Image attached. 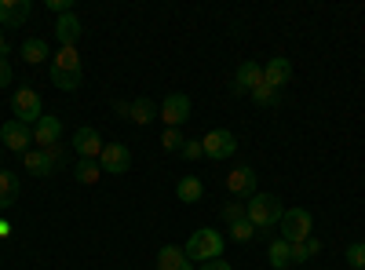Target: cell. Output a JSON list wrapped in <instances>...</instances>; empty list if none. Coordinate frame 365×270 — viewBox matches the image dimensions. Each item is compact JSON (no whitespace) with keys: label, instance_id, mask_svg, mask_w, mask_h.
<instances>
[{"label":"cell","instance_id":"d6986e66","mask_svg":"<svg viewBox=\"0 0 365 270\" xmlns=\"http://www.w3.org/2000/svg\"><path fill=\"white\" fill-rule=\"evenodd\" d=\"M22 63H29V66H37V63H48L51 58V51H48V41H41V37H29V41H22Z\"/></svg>","mask_w":365,"mask_h":270},{"label":"cell","instance_id":"7a4b0ae2","mask_svg":"<svg viewBox=\"0 0 365 270\" xmlns=\"http://www.w3.org/2000/svg\"><path fill=\"white\" fill-rule=\"evenodd\" d=\"M245 216L256 230H270V227H278L282 216H285V204L282 197H274V194H252L245 201Z\"/></svg>","mask_w":365,"mask_h":270},{"label":"cell","instance_id":"30bf717a","mask_svg":"<svg viewBox=\"0 0 365 270\" xmlns=\"http://www.w3.org/2000/svg\"><path fill=\"white\" fill-rule=\"evenodd\" d=\"M227 190H230L234 197H245V201H249V197L256 194V172H252L249 165L227 172Z\"/></svg>","mask_w":365,"mask_h":270},{"label":"cell","instance_id":"2e32d148","mask_svg":"<svg viewBox=\"0 0 365 270\" xmlns=\"http://www.w3.org/2000/svg\"><path fill=\"white\" fill-rule=\"evenodd\" d=\"M158 270H194V263L187 259V252L179 245H165L158 252Z\"/></svg>","mask_w":365,"mask_h":270},{"label":"cell","instance_id":"484cf974","mask_svg":"<svg viewBox=\"0 0 365 270\" xmlns=\"http://www.w3.org/2000/svg\"><path fill=\"white\" fill-rule=\"evenodd\" d=\"M252 103H256V106H274V103H278V88H270V84L263 81L256 92H252Z\"/></svg>","mask_w":365,"mask_h":270},{"label":"cell","instance_id":"3957f363","mask_svg":"<svg viewBox=\"0 0 365 270\" xmlns=\"http://www.w3.org/2000/svg\"><path fill=\"white\" fill-rule=\"evenodd\" d=\"M278 230H282L278 237H285L289 245H303L311 237V230H314V216L307 212V208H285Z\"/></svg>","mask_w":365,"mask_h":270},{"label":"cell","instance_id":"7402d4cb","mask_svg":"<svg viewBox=\"0 0 365 270\" xmlns=\"http://www.w3.org/2000/svg\"><path fill=\"white\" fill-rule=\"evenodd\" d=\"M22 165H26L29 172H37L41 179H48V175L55 172V165L48 161V154H44V150H26V154H22Z\"/></svg>","mask_w":365,"mask_h":270},{"label":"cell","instance_id":"9a60e30c","mask_svg":"<svg viewBox=\"0 0 365 270\" xmlns=\"http://www.w3.org/2000/svg\"><path fill=\"white\" fill-rule=\"evenodd\" d=\"M29 0H0V22H4L8 29H15V26H22L26 19H29Z\"/></svg>","mask_w":365,"mask_h":270},{"label":"cell","instance_id":"44dd1931","mask_svg":"<svg viewBox=\"0 0 365 270\" xmlns=\"http://www.w3.org/2000/svg\"><path fill=\"white\" fill-rule=\"evenodd\" d=\"M154 113H158V106H154V99H135V103H128V121L132 125H150L154 121Z\"/></svg>","mask_w":365,"mask_h":270},{"label":"cell","instance_id":"7c38bea8","mask_svg":"<svg viewBox=\"0 0 365 270\" xmlns=\"http://www.w3.org/2000/svg\"><path fill=\"white\" fill-rule=\"evenodd\" d=\"M259 84H263V66L252 63V58H245V63L237 66V73H234V88H237V92H245V95H252Z\"/></svg>","mask_w":365,"mask_h":270},{"label":"cell","instance_id":"e575fe53","mask_svg":"<svg viewBox=\"0 0 365 270\" xmlns=\"http://www.w3.org/2000/svg\"><path fill=\"white\" fill-rule=\"evenodd\" d=\"M197 270H234V263H227V259H212V263H201Z\"/></svg>","mask_w":365,"mask_h":270},{"label":"cell","instance_id":"8fae6325","mask_svg":"<svg viewBox=\"0 0 365 270\" xmlns=\"http://www.w3.org/2000/svg\"><path fill=\"white\" fill-rule=\"evenodd\" d=\"M34 142H37V150H48L55 142H63V121H58V117H41V121L34 125Z\"/></svg>","mask_w":365,"mask_h":270},{"label":"cell","instance_id":"52a82bcc","mask_svg":"<svg viewBox=\"0 0 365 270\" xmlns=\"http://www.w3.org/2000/svg\"><path fill=\"white\" fill-rule=\"evenodd\" d=\"M0 142H4L11 154H26V150H34V128L11 117V121L0 125Z\"/></svg>","mask_w":365,"mask_h":270},{"label":"cell","instance_id":"4fadbf2b","mask_svg":"<svg viewBox=\"0 0 365 270\" xmlns=\"http://www.w3.org/2000/svg\"><path fill=\"white\" fill-rule=\"evenodd\" d=\"M263 81L270 84V88H285L289 81H292V63L285 55H274L270 63L263 66Z\"/></svg>","mask_w":365,"mask_h":270},{"label":"cell","instance_id":"ac0fdd59","mask_svg":"<svg viewBox=\"0 0 365 270\" xmlns=\"http://www.w3.org/2000/svg\"><path fill=\"white\" fill-rule=\"evenodd\" d=\"M267 259L274 270H289L292 266V245L285 242V237H274V242L267 245Z\"/></svg>","mask_w":365,"mask_h":270},{"label":"cell","instance_id":"5bb4252c","mask_svg":"<svg viewBox=\"0 0 365 270\" xmlns=\"http://www.w3.org/2000/svg\"><path fill=\"white\" fill-rule=\"evenodd\" d=\"M81 33H84V26H81L77 15H63V19L55 22V37H58V44H63V48H77Z\"/></svg>","mask_w":365,"mask_h":270},{"label":"cell","instance_id":"1f68e13d","mask_svg":"<svg viewBox=\"0 0 365 270\" xmlns=\"http://www.w3.org/2000/svg\"><path fill=\"white\" fill-rule=\"evenodd\" d=\"M44 154H48V161H51V165H63L66 150H63V142H55V146H48V150H44Z\"/></svg>","mask_w":365,"mask_h":270},{"label":"cell","instance_id":"83f0119b","mask_svg":"<svg viewBox=\"0 0 365 270\" xmlns=\"http://www.w3.org/2000/svg\"><path fill=\"white\" fill-rule=\"evenodd\" d=\"M230 237H234L237 245H241V242H252V237H256V227H252L249 219H241V223L230 227Z\"/></svg>","mask_w":365,"mask_h":270},{"label":"cell","instance_id":"e0dca14e","mask_svg":"<svg viewBox=\"0 0 365 270\" xmlns=\"http://www.w3.org/2000/svg\"><path fill=\"white\" fill-rule=\"evenodd\" d=\"M175 197L182 201V204H197L201 197H205V183L197 175H182L179 183H175Z\"/></svg>","mask_w":365,"mask_h":270},{"label":"cell","instance_id":"f546056e","mask_svg":"<svg viewBox=\"0 0 365 270\" xmlns=\"http://www.w3.org/2000/svg\"><path fill=\"white\" fill-rule=\"evenodd\" d=\"M179 154L187 157V161H201V157H205V146H201V139H187V142H182V150H179Z\"/></svg>","mask_w":365,"mask_h":270},{"label":"cell","instance_id":"8d00e7d4","mask_svg":"<svg viewBox=\"0 0 365 270\" xmlns=\"http://www.w3.org/2000/svg\"><path fill=\"white\" fill-rule=\"evenodd\" d=\"M4 237H11V223H8V219H0V242H4Z\"/></svg>","mask_w":365,"mask_h":270},{"label":"cell","instance_id":"d590c367","mask_svg":"<svg viewBox=\"0 0 365 270\" xmlns=\"http://www.w3.org/2000/svg\"><path fill=\"white\" fill-rule=\"evenodd\" d=\"M307 252H311V256H318V252H322V242H318V237H314V234L307 237Z\"/></svg>","mask_w":365,"mask_h":270},{"label":"cell","instance_id":"74e56055","mask_svg":"<svg viewBox=\"0 0 365 270\" xmlns=\"http://www.w3.org/2000/svg\"><path fill=\"white\" fill-rule=\"evenodd\" d=\"M0 55L8 58V37H4V33H0Z\"/></svg>","mask_w":365,"mask_h":270},{"label":"cell","instance_id":"5b68a950","mask_svg":"<svg viewBox=\"0 0 365 270\" xmlns=\"http://www.w3.org/2000/svg\"><path fill=\"white\" fill-rule=\"evenodd\" d=\"M158 117L165 121V128H182V125L190 121V99L182 95V92L165 95V103L158 106Z\"/></svg>","mask_w":365,"mask_h":270},{"label":"cell","instance_id":"277c9868","mask_svg":"<svg viewBox=\"0 0 365 270\" xmlns=\"http://www.w3.org/2000/svg\"><path fill=\"white\" fill-rule=\"evenodd\" d=\"M11 113H15V121H22V125L34 128L41 117H44V103H41V95H37V88H15Z\"/></svg>","mask_w":365,"mask_h":270},{"label":"cell","instance_id":"8992f818","mask_svg":"<svg viewBox=\"0 0 365 270\" xmlns=\"http://www.w3.org/2000/svg\"><path fill=\"white\" fill-rule=\"evenodd\" d=\"M201 146H205V157L227 161V157H234V150H237V135L227 132V128H212V132L201 139Z\"/></svg>","mask_w":365,"mask_h":270},{"label":"cell","instance_id":"6da1fadb","mask_svg":"<svg viewBox=\"0 0 365 270\" xmlns=\"http://www.w3.org/2000/svg\"><path fill=\"white\" fill-rule=\"evenodd\" d=\"M223 234L220 230H212V227H201L187 237V245H182V252H187L190 263H212V259H223Z\"/></svg>","mask_w":365,"mask_h":270},{"label":"cell","instance_id":"d6a6232c","mask_svg":"<svg viewBox=\"0 0 365 270\" xmlns=\"http://www.w3.org/2000/svg\"><path fill=\"white\" fill-rule=\"evenodd\" d=\"M11 77H15V73H11V63H8L4 55H0V88H8V84H11Z\"/></svg>","mask_w":365,"mask_h":270},{"label":"cell","instance_id":"4dcf8cb0","mask_svg":"<svg viewBox=\"0 0 365 270\" xmlns=\"http://www.w3.org/2000/svg\"><path fill=\"white\" fill-rule=\"evenodd\" d=\"M48 8L63 19V15H73V0H48Z\"/></svg>","mask_w":365,"mask_h":270},{"label":"cell","instance_id":"ba28073f","mask_svg":"<svg viewBox=\"0 0 365 270\" xmlns=\"http://www.w3.org/2000/svg\"><path fill=\"white\" fill-rule=\"evenodd\" d=\"M99 168L110 175H125L132 168V150L125 142H106L103 154H99Z\"/></svg>","mask_w":365,"mask_h":270},{"label":"cell","instance_id":"ffe728a7","mask_svg":"<svg viewBox=\"0 0 365 270\" xmlns=\"http://www.w3.org/2000/svg\"><path fill=\"white\" fill-rule=\"evenodd\" d=\"M51 70L81 77V55H77V48H58V55L51 58Z\"/></svg>","mask_w":365,"mask_h":270},{"label":"cell","instance_id":"cb8c5ba5","mask_svg":"<svg viewBox=\"0 0 365 270\" xmlns=\"http://www.w3.org/2000/svg\"><path fill=\"white\" fill-rule=\"evenodd\" d=\"M73 179H77L81 187H96L99 179H103L99 161H77V165H73Z\"/></svg>","mask_w":365,"mask_h":270},{"label":"cell","instance_id":"603a6c76","mask_svg":"<svg viewBox=\"0 0 365 270\" xmlns=\"http://www.w3.org/2000/svg\"><path fill=\"white\" fill-rule=\"evenodd\" d=\"M15 197H19V175L0 168V212H4L8 204H15Z\"/></svg>","mask_w":365,"mask_h":270},{"label":"cell","instance_id":"f1b7e54d","mask_svg":"<svg viewBox=\"0 0 365 270\" xmlns=\"http://www.w3.org/2000/svg\"><path fill=\"white\" fill-rule=\"evenodd\" d=\"M347 263H351V270H365V242L347 245Z\"/></svg>","mask_w":365,"mask_h":270},{"label":"cell","instance_id":"4316f807","mask_svg":"<svg viewBox=\"0 0 365 270\" xmlns=\"http://www.w3.org/2000/svg\"><path fill=\"white\" fill-rule=\"evenodd\" d=\"M223 219H227V227H234V223H241V219H249V216H245V204H241L237 197L227 201V204H223Z\"/></svg>","mask_w":365,"mask_h":270},{"label":"cell","instance_id":"836d02e7","mask_svg":"<svg viewBox=\"0 0 365 270\" xmlns=\"http://www.w3.org/2000/svg\"><path fill=\"white\" fill-rule=\"evenodd\" d=\"M307 259H311L307 242H303V245H292V266H296V263H307Z\"/></svg>","mask_w":365,"mask_h":270},{"label":"cell","instance_id":"d4e9b609","mask_svg":"<svg viewBox=\"0 0 365 270\" xmlns=\"http://www.w3.org/2000/svg\"><path fill=\"white\" fill-rule=\"evenodd\" d=\"M182 142H187V139H182L179 128H165V132H161V150H168V154H179Z\"/></svg>","mask_w":365,"mask_h":270},{"label":"cell","instance_id":"9c48e42d","mask_svg":"<svg viewBox=\"0 0 365 270\" xmlns=\"http://www.w3.org/2000/svg\"><path fill=\"white\" fill-rule=\"evenodd\" d=\"M70 146L77 150V157H81V161H99V154H103V146H106V142L99 139L96 128H88V125H84V128L73 132V142H70Z\"/></svg>","mask_w":365,"mask_h":270}]
</instances>
